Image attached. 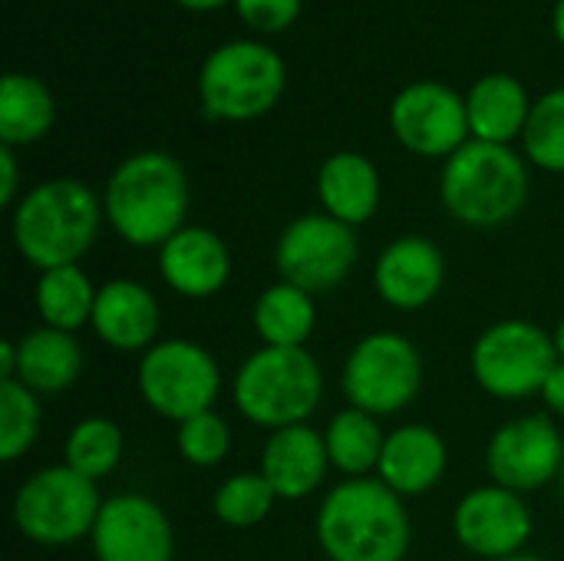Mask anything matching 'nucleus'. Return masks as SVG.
Here are the masks:
<instances>
[{"label": "nucleus", "instance_id": "26", "mask_svg": "<svg viewBox=\"0 0 564 561\" xmlns=\"http://www.w3.org/2000/svg\"><path fill=\"white\" fill-rule=\"evenodd\" d=\"M96 284L79 265H63L40 271L36 288H33V308L43 327L76 334L93 321L96 308Z\"/></svg>", "mask_w": 564, "mask_h": 561}, {"label": "nucleus", "instance_id": "29", "mask_svg": "<svg viewBox=\"0 0 564 561\" xmlns=\"http://www.w3.org/2000/svg\"><path fill=\"white\" fill-rule=\"evenodd\" d=\"M274 503H278V493L261 476V470H248V473L228 476L215 489L212 513L228 529H254V526H261L271 516Z\"/></svg>", "mask_w": 564, "mask_h": 561}, {"label": "nucleus", "instance_id": "33", "mask_svg": "<svg viewBox=\"0 0 564 561\" xmlns=\"http://www.w3.org/2000/svg\"><path fill=\"white\" fill-rule=\"evenodd\" d=\"M238 13L245 23L264 33H278L291 26L301 13V0H238Z\"/></svg>", "mask_w": 564, "mask_h": 561}, {"label": "nucleus", "instance_id": "37", "mask_svg": "<svg viewBox=\"0 0 564 561\" xmlns=\"http://www.w3.org/2000/svg\"><path fill=\"white\" fill-rule=\"evenodd\" d=\"M182 7H188V10H212V7H221V3H228V0H178Z\"/></svg>", "mask_w": 564, "mask_h": 561}, {"label": "nucleus", "instance_id": "11", "mask_svg": "<svg viewBox=\"0 0 564 561\" xmlns=\"http://www.w3.org/2000/svg\"><path fill=\"white\" fill-rule=\"evenodd\" d=\"M360 261L357 228L330 218L327 212H311L294 218L278 245L274 268L278 281H288L314 298L340 288Z\"/></svg>", "mask_w": 564, "mask_h": 561}, {"label": "nucleus", "instance_id": "21", "mask_svg": "<svg viewBox=\"0 0 564 561\" xmlns=\"http://www.w3.org/2000/svg\"><path fill=\"white\" fill-rule=\"evenodd\" d=\"M17 344V384L33 390L36 397H53L69 390L83 374V347L76 334L53 331V327H33Z\"/></svg>", "mask_w": 564, "mask_h": 561}, {"label": "nucleus", "instance_id": "34", "mask_svg": "<svg viewBox=\"0 0 564 561\" xmlns=\"http://www.w3.org/2000/svg\"><path fill=\"white\" fill-rule=\"evenodd\" d=\"M539 397H542L549 417H562L564 420V360L555 364V370L549 374V380H545V387H542Z\"/></svg>", "mask_w": 564, "mask_h": 561}, {"label": "nucleus", "instance_id": "13", "mask_svg": "<svg viewBox=\"0 0 564 561\" xmlns=\"http://www.w3.org/2000/svg\"><path fill=\"white\" fill-rule=\"evenodd\" d=\"M535 532V516L522 493L486 483L469 489L453 509L456 542L482 561L512 559L525 552Z\"/></svg>", "mask_w": 564, "mask_h": 561}, {"label": "nucleus", "instance_id": "16", "mask_svg": "<svg viewBox=\"0 0 564 561\" xmlns=\"http://www.w3.org/2000/svg\"><path fill=\"white\" fill-rule=\"evenodd\" d=\"M446 284V255L426 235L393 238L373 261V288L393 311H420Z\"/></svg>", "mask_w": 564, "mask_h": 561}, {"label": "nucleus", "instance_id": "5", "mask_svg": "<svg viewBox=\"0 0 564 561\" xmlns=\"http://www.w3.org/2000/svg\"><path fill=\"white\" fill-rule=\"evenodd\" d=\"M440 198L456 222L469 228H499L525 208L529 169L509 145L473 139L446 159Z\"/></svg>", "mask_w": 564, "mask_h": 561}, {"label": "nucleus", "instance_id": "36", "mask_svg": "<svg viewBox=\"0 0 564 561\" xmlns=\"http://www.w3.org/2000/svg\"><path fill=\"white\" fill-rule=\"evenodd\" d=\"M17 377V344L13 341H3L0 344V384L3 380H13Z\"/></svg>", "mask_w": 564, "mask_h": 561}, {"label": "nucleus", "instance_id": "22", "mask_svg": "<svg viewBox=\"0 0 564 561\" xmlns=\"http://www.w3.org/2000/svg\"><path fill=\"white\" fill-rule=\"evenodd\" d=\"M317 198L330 218L357 228L377 215L380 172L360 152H337L317 172Z\"/></svg>", "mask_w": 564, "mask_h": 561}, {"label": "nucleus", "instance_id": "7", "mask_svg": "<svg viewBox=\"0 0 564 561\" xmlns=\"http://www.w3.org/2000/svg\"><path fill=\"white\" fill-rule=\"evenodd\" d=\"M423 354L400 331H370L364 334L340 374V390L347 407H357L370 417L403 413L423 390Z\"/></svg>", "mask_w": 564, "mask_h": 561}, {"label": "nucleus", "instance_id": "39", "mask_svg": "<svg viewBox=\"0 0 564 561\" xmlns=\"http://www.w3.org/2000/svg\"><path fill=\"white\" fill-rule=\"evenodd\" d=\"M555 33L564 43V0H558V7H555Z\"/></svg>", "mask_w": 564, "mask_h": 561}, {"label": "nucleus", "instance_id": "27", "mask_svg": "<svg viewBox=\"0 0 564 561\" xmlns=\"http://www.w3.org/2000/svg\"><path fill=\"white\" fill-rule=\"evenodd\" d=\"M56 116L50 89L23 73H7L0 83V139L3 145H26L50 132Z\"/></svg>", "mask_w": 564, "mask_h": 561}, {"label": "nucleus", "instance_id": "2", "mask_svg": "<svg viewBox=\"0 0 564 561\" xmlns=\"http://www.w3.org/2000/svg\"><path fill=\"white\" fill-rule=\"evenodd\" d=\"M102 212L109 228L132 248H162L188 222V179L169 152H135L106 182Z\"/></svg>", "mask_w": 564, "mask_h": 561}, {"label": "nucleus", "instance_id": "19", "mask_svg": "<svg viewBox=\"0 0 564 561\" xmlns=\"http://www.w3.org/2000/svg\"><path fill=\"white\" fill-rule=\"evenodd\" d=\"M258 470L271 483L278 499L301 503V499L314 496L324 486V476L330 470L324 433H317L311 423H297V427L268 433V440L261 446Z\"/></svg>", "mask_w": 564, "mask_h": 561}, {"label": "nucleus", "instance_id": "23", "mask_svg": "<svg viewBox=\"0 0 564 561\" xmlns=\"http://www.w3.org/2000/svg\"><path fill=\"white\" fill-rule=\"evenodd\" d=\"M466 112H469V132L479 142L509 145L516 136L525 132L532 106L519 79L506 73H492L473 86L466 99Z\"/></svg>", "mask_w": 564, "mask_h": 561}, {"label": "nucleus", "instance_id": "24", "mask_svg": "<svg viewBox=\"0 0 564 561\" xmlns=\"http://www.w3.org/2000/svg\"><path fill=\"white\" fill-rule=\"evenodd\" d=\"M251 327L261 347H307L317 331V301L288 281H274L254 298Z\"/></svg>", "mask_w": 564, "mask_h": 561}, {"label": "nucleus", "instance_id": "35", "mask_svg": "<svg viewBox=\"0 0 564 561\" xmlns=\"http://www.w3.org/2000/svg\"><path fill=\"white\" fill-rule=\"evenodd\" d=\"M17 159H13V149L3 145L0 149V205H13L17 202Z\"/></svg>", "mask_w": 564, "mask_h": 561}, {"label": "nucleus", "instance_id": "32", "mask_svg": "<svg viewBox=\"0 0 564 561\" xmlns=\"http://www.w3.org/2000/svg\"><path fill=\"white\" fill-rule=\"evenodd\" d=\"M175 450L195 470H215L231 453V427L218 410H205L175 427Z\"/></svg>", "mask_w": 564, "mask_h": 561}, {"label": "nucleus", "instance_id": "10", "mask_svg": "<svg viewBox=\"0 0 564 561\" xmlns=\"http://www.w3.org/2000/svg\"><path fill=\"white\" fill-rule=\"evenodd\" d=\"M284 89V63L264 43H225L218 46L198 76V96L205 116L248 122L264 116Z\"/></svg>", "mask_w": 564, "mask_h": 561}, {"label": "nucleus", "instance_id": "31", "mask_svg": "<svg viewBox=\"0 0 564 561\" xmlns=\"http://www.w3.org/2000/svg\"><path fill=\"white\" fill-rule=\"evenodd\" d=\"M522 142L529 162L545 172H564V89L545 93L532 106Z\"/></svg>", "mask_w": 564, "mask_h": 561}, {"label": "nucleus", "instance_id": "41", "mask_svg": "<svg viewBox=\"0 0 564 561\" xmlns=\"http://www.w3.org/2000/svg\"><path fill=\"white\" fill-rule=\"evenodd\" d=\"M558 486H562V496H564V466H562V476H558Z\"/></svg>", "mask_w": 564, "mask_h": 561}, {"label": "nucleus", "instance_id": "15", "mask_svg": "<svg viewBox=\"0 0 564 561\" xmlns=\"http://www.w3.org/2000/svg\"><path fill=\"white\" fill-rule=\"evenodd\" d=\"M393 136L416 155L449 159L466 145L469 112L466 99L443 83H413L406 86L390 109Z\"/></svg>", "mask_w": 564, "mask_h": 561}, {"label": "nucleus", "instance_id": "9", "mask_svg": "<svg viewBox=\"0 0 564 561\" xmlns=\"http://www.w3.org/2000/svg\"><path fill=\"white\" fill-rule=\"evenodd\" d=\"M555 364V337L525 317H506L489 324L469 350L473 380L482 393L496 400L539 397Z\"/></svg>", "mask_w": 564, "mask_h": 561}, {"label": "nucleus", "instance_id": "4", "mask_svg": "<svg viewBox=\"0 0 564 561\" xmlns=\"http://www.w3.org/2000/svg\"><path fill=\"white\" fill-rule=\"evenodd\" d=\"M241 420L268 433L307 423L324 400V370L307 347H258L231 380Z\"/></svg>", "mask_w": 564, "mask_h": 561}, {"label": "nucleus", "instance_id": "18", "mask_svg": "<svg viewBox=\"0 0 564 561\" xmlns=\"http://www.w3.org/2000/svg\"><path fill=\"white\" fill-rule=\"evenodd\" d=\"M159 274L185 301H208L231 281V251L205 225H185L159 248Z\"/></svg>", "mask_w": 564, "mask_h": 561}, {"label": "nucleus", "instance_id": "40", "mask_svg": "<svg viewBox=\"0 0 564 561\" xmlns=\"http://www.w3.org/2000/svg\"><path fill=\"white\" fill-rule=\"evenodd\" d=\"M499 561H545L542 555H532V552H519V555H512V559H499Z\"/></svg>", "mask_w": 564, "mask_h": 561}, {"label": "nucleus", "instance_id": "8", "mask_svg": "<svg viewBox=\"0 0 564 561\" xmlns=\"http://www.w3.org/2000/svg\"><path fill=\"white\" fill-rule=\"evenodd\" d=\"M135 390L155 417L178 427L188 417L215 410L221 393V367L198 341L165 337L139 357Z\"/></svg>", "mask_w": 564, "mask_h": 561}, {"label": "nucleus", "instance_id": "14", "mask_svg": "<svg viewBox=\"0 0 564 561\" xmlns=\"http://www.w3.org/2000/svg\"><path fill=\"white\" fill-rule=\"evenodd\" d=\"M89 546L96 561H172L175 529L155 499L142 493H116L102 499Z\"/></svg>", "mask_w": 564, "mask_h": 561}, {"label": "nucleus", "instance_id": "6", "mask_svg": "<svg viewBox=\"0 0 564 561\" xmlns=\"http://www.w3.org/2000/svg\"><path fill=\"white\" fill-rule=\"evenodd\" d=\"M99 509V483L79 476L66 463L30 473L17 486L10 506L17 532L43 549H63L89 539Z\"/></svg>", "mask_w": 564, "mask_h": 561}, {"label": "nucleus", "instance_id": "3", "mask_svg": "<svg viewBox=\"0 0 564 561\" xmlns=\"http://www.w3.org/2000/svg\"><path fill=\"white\" fill-rule=\"evenodd\" d=\"M102 218V198L89 185L76 179H50L33 185L13 205V248L36 271L79 265L96 245Z\"/></svg>", "mask_w": 564, "mask_h": 561}, {"label": "nucleus", "instance_id": "12", "mask_svg": "<svg viewBox=\"0 0 564 561\" xmlns=\"http://www.w3.org/2000/svg\"><path fill=\"white\" fill-rule=\"evenodd\" d=\"M564 440L549 413H525L502 423L486 446V473L512 493H539L562 476Z\"/></svg>", "mask_w": 564, "mask_h": 561}, {"label": "nucleus", "instance_id": "28", "mask_svg": "<svg viewBox=\"0 0 564 561\" xmlns=\"http://www.w3.org/2000/svg\"><path fill=\"white\" fill-rule=\"evenodd\" d=\"M126 453L122 427L109 417H83L69 427L63 443V463L79 476L99 483L116 473Z\"/></svg>", "mask_w": 564, "mask_h": 561}, {"label": "nucleus", "instance_id": "30", "mask_svg": "<svg viewBox=\"0 0 564 561\" xmlns=\"http://www.w3.org/2000/svg\"><path fill=\"white\" fill-rule=\"evenodd\" d=\"M43 410L33 390H26L17 380L0 384V460L17 463L23 460L36 436H40Z\"/></svg>", "mask_w": 564, "mask_h": 561}, {"label": "nucleus", "instance_id": "17", "mask_svg": "<svg viewBox=\"0 0 564 561\" xmlns=\"http://www.w3.org/2000/svg\"><path fill=\"white\" fill-rule=\"evenodd\" d=\"M89 327L109 350L142 357L152 344L162 341V304L149 284L132 278H112L96 291Z\"/></svg>", "mask_w": 564, "mask_h": 561}, {"label": "nucleus", "instance_id": "1", "mask_svg": "<svg viewBox=\"0 0 564 561\" xmlns=\"http://www.w3.org/2000/svg\"><path fill=\"white\" fill-rule=\"evenodd\" d=\"M314 539L327 561H406L413 522L403 499L373 479H344L317 506Z\"/></svg>", "mask_w": 564, "mask_h": 561}, {"label": "nucleus", "instance_id": "38", "mask_svg": "<svg viewBox=\"0 0 564 561\" xmlns=\"http://www.w3.org/2000/svg\"><path fill=\"white\" fill-rule=\"evenodd\" d=\"M555 350H558V360H564V314H562V321H558V327H555Z\"/></svg>", "mask_w": 564, "mask_h": 561}, {"label": "nucleus", "instance_id": "20", "mask_svg": "<svg viewBox=\"0 0 564 561\" xmlns=\"http://www.w3.org/2000/svg\"><path fill=\"white\" fill-rule=\"evenodd\" d=\"M449 470V446L440 430L426 423H403L387 433L377 479L400 499L423 496L443 483Z\"/></svg>", "mask_w": 564, "mask_h": 561}, {"label": "nucleus", "instance_id": "25", "mask_svg": "<svg viewBox=\"0 0 564 561\" xmlns=\"http://www.w3.org/2000/svg\"><path fill=\"white\" fill-rule=\"evenodd\" d=\"M383 443H387V433L380 430V420L357 407H344L324 427V446L330 456V470H337L344 479L377 476Z\"/></svg>", "mask_w": 564, "mask_h": 561}]
</instances>
